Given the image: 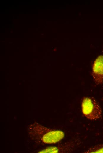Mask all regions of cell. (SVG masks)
<instances>
[{"label":"cell","mask_w":103,"mask_h":153,"mask_svg":"<svg viewBox=\"0 0 103 153\" xmlns=\"http://www.w3.org/2000/svg\"><path fill=\"white\" fill-rule=\"evenodd\" d=\"M77 144L75 141L68 142L56 146L48 147L38 153H57L72 152L76 147Z\"/></svg>","instance_id":"4"},{"label":"cell","mask_w":103,"mask_h":153,"mask_svg":"<svg viewBox=\"0 0 103 153\" xmlns=\"http://www.w3.org/2000/svg\"><path fill=\"white\" fill-rule=\"evenodd\" d=\"M27 130L30 138L38 144L56 143L64 136L62 131L45 127L36 122L29 125Z\"/></svg>","instance_id":"1"},{"label":"cell","mask_w":103,"mask_h":153,"mask_svg":"<svg viewBox=\"0 0 103 153\" xmlns=\"http://www.w3.org/2000/svg\"><path fill=\"white\" fill-rule=\"evenodd\" d=\"M85 153H103V144H98L90 147Z\"/></svg>","instance_id":"5"},{"label":"cell","mask_w":103,"mask_h":153,"mask_svg":"<svg viewBox=\"0 0 103 153\" xmlns=\"http://www.w3.org/2000/svg\"><path fill=\"white\" fill-rule=\"evenodd\" d=\"M102 100L103 101V97L102 98Z\"/></svg>","instance_id":"6"},{"label":"cell","mask_w":103,"mask_h":153,"mask_svg":"<svg viewBox=\"0 0 103 153\" xmlns=\"http://www.w3.org/2000/svg\"><path fill=\"white\" fill-rule=\"evenodd\" d=\"M91 76L96 84H103V53L94 61L92 68Z\"/></svg>","instance_id":"3"},{"label":"cell","mask_w":103,"mask_h":153,"mask_svg":"<svg viewBox=\"0 0 103 153\" xmlns=\"http://www.w3.org/2000/svg\"><path fill=\"white\" fill-rule=\"evenodd\" d=\"M83 114L88 119L95 120L102 117V111L100 106L93 97H84L81 104Z\"/></svg>","instance_id":"2"}]
</instances>
